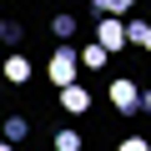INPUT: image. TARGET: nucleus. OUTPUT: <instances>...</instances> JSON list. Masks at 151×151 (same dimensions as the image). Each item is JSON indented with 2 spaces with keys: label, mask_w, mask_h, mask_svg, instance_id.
I'll use <instances>...</instances> for the list:
<instances>
[{
  "label": "nucleus",
  "mask_w": 151,
  "mask_h": 151,
  "mask_svg": "<svg viewBox=\"0 0 151 151\" xmlns=\"http://www.w3.org/2000/svg\"><path fill=\"white\" fill-rule=\"evenodd\" d=\"M96 40H101L111 55H116L121 45H131V40H126V15H101V25H96Z\"/></svg>",
  "instance_id": "nucleus-2"
},
{
  "label": "nucleus",
  "mask_w": 151,
  "mask_h": 151,
  "mask_svg": "<svg viewBox=\"0 0 151 151\" xmlns=\"http://www.w3.org/2000/svg\"><path fill=\"white\" fill-rule=\"evenodd\" d=\"M60 111H65V116H86V111H91V91H86L81 81L60 86Z\"/></svg>",
  "instance_id": "nucleus-4"
},
{
  "label": "nucleus",
  "mask_w": 151,
  "mask_h": 151,
  "mask_svg": "<svg viewBox=\"0 0 151 151\" xmlns=\"http://www.w3.org/2000/svg\"><path fill=\"white\" fill-rule=\"evenodd\" d=\"M111 106H116L121 116H136V111H141V86H136V81H111Z\"/></svg>",
  "instance_id": "nucleus-3"
},
{
  "label": "nucleus",
  "mask_w": 151,
  "mask_h": 151,
  "mask_svg": "<svg viewBox=\"0 0 151 151\" xmlns=\"http://www.w3.org/2000/svg\"><path fill=\"white\" fill-rule=\"evenodd\" d=\"M5 81H10V86H25V81H30V60H25V55H10V60H5Z\"/></svg>",
  "instance_id": "nucleus-7"
},
{
  "label": "nucleus",
  "mask_w": 151,
  "mask_h": 151,
  "mask_svg": "<svg viewBox=\"0 0 151 151\" xmlns=\"http://www.w3.org/2000/svg\"><path fill=\"white\" fill-rule=\"evenodd\" d=\"M30 136V121L25 116H5V146H15V141H25Z\"/></svg>",
  "instance_id": "nucleus-8"
},
{
  "label": "nucleus",
  "mask_w": 151,
  "mask_h": 151,
  "mask_svg": "<svg viewBox=\"0 0 151 151\" xmlns=\"http://www.w3.org/2000/svg\"><path fill=\"white\" fill-rule=\"evenodd\" d=\"M55 151H81V131H70V126H65V131L55 136Z\"/></svg>",
  "instance_id": "nucleus-10"
},
{
  "label": "nucleus",
  "mask_w": 151,
  "mask_h": 151,
  "mask_svg": "<svg viewBox=\"0 0 151 151\" xmlns=\"http://www.w3.org/2000/svg\"><path fill=\"white\" fill-rule=\"evenodd\" d=\"M106 55H111V50H106L101 40H91V45H81V70H101V65H106Z\"/></svg>",
  "instance_id": "nucleus-5"
},
{
  "label": "nucleus",
  "mask_w": 151,
  "mask_h": 151,
  "mask_svg": "<svg viewBox=\"0 0 151 151\" xmlns=\"http://www.w3.org/2000/svg\"><path fill=\"white\" fill-rule=\"evenodd\" d=\"M20 35H25V30H20V25H15V20H5V25H0V40H5V45H15V40H20Z\"/></svg>",
  "instance_id": "nucleus-12"
},
{
  "label": "nucleus",
  "mask_w": 151,
  "mask_h": 151,
  "mask_svg": "<svg viewBox=\"0 0 151 151\" xmlns=\"http://www.w3.org/2000/svg\"><path fill=\"white\" fill-rule=\"evenodd\" d=\"M50 30H55L60 40H70V35H76V15H55V20H50Z\"/></svg>",
  "instance_id": "nucleus-11"
},
{
  "label": "nucleus",
  "mask_w": 151,
  "mask_h": 151,
  "mask_svg": "<svg viewBox=\"0 0 151 151\" xmlns=\"http://www.w3.org/2000/svg\"><path fill=\"white\" fill-rule=\"evenodd\" d=\"M141 111H146V116H151V86H146V91H141Z\"/></svg>",
  "instance_id": "nucleus-13"
},
{
  "label": "nucleus",
  "mask_w": 151,
  "mask_h": 151,
  "mask_svg": "<svg viewBox=\"0 0 151 151\" xmlns=\"http://www.w3.org/2000/svg\"><path fill=\"white\" fill-rule=\"evenodd\" d=\"M126 40L141 45V50L151 55V20H126Z\"/></svg>",
  "instance_id": "nucleus-6"
},
{
  "label": "nucleus",
  "mask_w": 151,
  "mask_h": 151,
  "mask_svg": "<svg viewBox=\"0 0 151 151\" xmlns=\"http://www.w3.org/2000/svg\"><path fill=\"white\" fill-rule=\"evenodd\" d=\"M45 70H50L55 91H60V86H70V81H76V70H81V50H70V45H55V50H50V65H45Z\"/></svg>",
  "instance_id": "nucleus-1"
},
{
  "label": "nucleus",
  "mask_w": 151,
  "mask_h": 151,
  "mask_svg": "<svg viewBox=\"0 0 151 151\" xmlns=\"http://www.w3.org/2000/svg\"><path fill=\"white\" fill-rule=\"evenodd\" d=\"M91 5H96V15H126L136 0H91Z\"/></svg>",
  "instance_id": "nucleus-9"
}]
</instances>
